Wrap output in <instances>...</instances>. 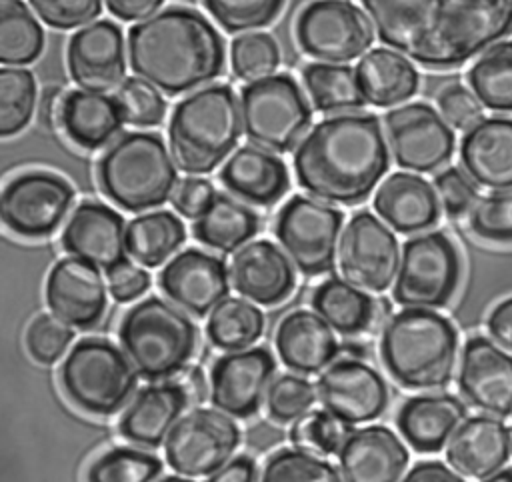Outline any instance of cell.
Returning a JSON list of instances; mask_svg holds the SVG:
<instances>
[{"label": "cell", "instance_id": "6da1fadb", "mask_svg": "<svg viewBox=\"0 0 512 482\" xmlns=\"http://www.w3.org/2000/svg\"><path fill=\"white\" fill-rule=\"evenodd\" d=\"M380 42L432 70L456 68L512 32V0H360Z\"/></svg>", "mask_w": 512, "mask_h": 482}, {"label": "cell", "instance_id": "7a4b0ae2", "mask_svg": "<svg viewBox=\"0 0 512 482\" xmlns=\"http://www.w3.org/2000/svg\"><path fill=\"white\" fill-rule=\"evenodd\" d=\"M292 162L306 192L354 206L372 194L388 170V144L374 114L344 112L314 124L296 146Z\"/></svg>", "mask_w": 512, "mask_h": 482}, {"label": "cell", "instance_id": "3957f363", "mask_svg": "<svg viewBox=\"0 0 512 482\" xmlns=\"http://www.w3.org/2000/svg\"><path fill=\"white\" fill-rule=\"evenodd\" d=\"M132 72L168 96L204 86L224 70V40L200 12L168 6L128 30Z\"/></svg>", "mask_w": 512, "mask_h": 482}, {"label": "cell", "instance_id": "277c9868", "mask_svg": "<svg viewBox=\"0 0 512 482\" xmlns=\"http://www.w3.org/2000/svg\"><path fill=\"white\" fill-rule=\"evenodd\" d=\"M458 334L448 318L426 308L392 314L380 336V358L388 374L410 390L444 388L454 374Z\"/></svg>", "mask_w": 512, "mask_h": 482}, {"label": "cell", "instance_id": "5b68a950", "mask_svg": "<svg viewBox=\"0 0 512 482\" xmlns=\"http://www.w3.org/2000/svg\"><path fill=\"white\" fill-rule=\"evenodd\" d=\"M242 130L234 90L208 84L174 106L168 122L170 152L186 174H208L234 150Z\"/></svg>", "mask_w": 512, "mask_h": 482}, {"label": "cell", "instance_id": "8992f818", "mask_svg": "<svg viewBox=\"0 0 512 482\" xmlns=\"http://www.w3.org/2000/svg\"><path fill=\"white\" fill-rule=\"evenodd\" d=\"M102 194L122 210L142 212L164 204L178 186L174 156L154 132H126L96 164Z\"/></svg>", "mask_w": 512, "mask_h": 482}, {"label": "cell", "instance_id": "52a82bcc", "mask_svg": "<svg viewBox=\"0 0 512 482\" xmlns=\"http://www.w3.org/2000/svg\"><path fill=\"white\" fill-rule=\"evenodd\" d=\"M118 340L138 376L156 382L186 368L198 346V328L180 308L148 296L124 312Z\"/></svg>", "mask_w": 512, "mask_h": 482}, {"label": "cell", "instance_id": "ba28073f", "mask_svg": "<svg viewBox=\"0 0 512 482\" xmlns=\"http://www.w3.org/2000/svg\"><path fill=\"white\" fill-rule=\"evenodd\" d=\"M58 380L76 408L94 416H112L136 392L138 372L124 350L106 338L90 336L66 354Z\"/></svg>", "mask_w": 512, "mask_h": 482}, {"label": "cell", "instance_id": "9c48e42d", "mask_svg": "<svg viewBox=\"0 0 512 482\" xmlns=\"http://www.w3.org/2000/svg\"><path fill=\"white\" fill-rule=\"evenodd\" d=\"M244 134L270 152H288L304 136L312 110L288 74L248 82L240 92Z\"/></svg>", "mask_w": 512, "mask_h": 482}, {"label": "cell", "instance_id": "30bf717a", "mask_svg": "<svg viewBox=\"0 0 512 482\" xmlns=\"http://www.w3.org/2000/svg\"><path fill=\"white\" fill-rule=\"evenodd\" d=\"M460 280V256L442 232H426L404 242L394 300L406 308H440L448 304Z\"/></svg>", "mask_w": 512, "mask_h": 482}, {"label": "cell", "instance_id": "8fae6325", "mask_svg": "<svg viewBox=\"0 0 512 482\" xmlns=\"http://www.w3.org/2000/svg\"><path fill=\"white\" fill-rule=\"evenodd\" d=\"M342 212L310 196H292L276 214L274 234L298 272L320 276L332 270Z\"/></svg>", "mask_w": 512, "mask_h": 482}, {"label": "cell", "instance_id": "7c38bea8", "mask_svg": "<svg viewBox=\"0 0 512 482\" xmlns=\"http://www.w3.org/2000/svg\"><path fill=\"white\" fill-rule=\"evenodd\" d=\"M240 446L238 424L222 410L196 408L182 416L166 438L168 466L188 478L212 476Z\"/></svg>", "mask_w": 512, "mask_h": 482}, {"label": "cell", "instance_id": "4fadbf2b", "mask_svg": "<svg viewBox=\"0 0 512 482\" xmlns=\"http://www.w3.org/2000/svg\"><path fill=\"white\" fill-rule=\"evenodd\" d=\"M366 14L348 0H314L296 18L300 50L324 62H350L372 44Z\"/></svg>", "mask_w": 512, "mask_h": 482}, {"label": "cell", "instance_id": "5bb4252c", "mask_svg": "<svg viewBox=\"0 0 512 482\" xmlns=\"http://www.w3.org/2000/svg\"><path fill=\"white\" fill-rule=\"evenodd\" d=\"M74 202L72 186L58 174L28 170L2 190V222L22 238H44L66 218Z\"/></svg>", "mask_w": 512, "mask_h": 482}, {"label": "cell", "instance_id": "9a60e30c", "mask_svg": "<svg viewBox=\"0 0 512 482\" xmlns=\"http://www.w3.org/2000/svg\"><path fill=\"white\" fill-rule=\"evenodd\" d=\"M400 250L394 232L372 212H356L338 246V268L346 282L380 294L398 276Z\"/></svg>", "mask_w": 512, "mask_h": 482}, {"label": "cell", "instance_id": "2e32d148", "mask_svg": "<svg viewBox=\"0 0 512 482\" xmlns=\"http://www.w3.org/2000/svg\"><path fill=\"white\" fill-rule=\"evenodd\" d=\"M388 146L400 168L434 172L454 152V132L432 106L404 104L384 116Z\"/></svg>", "mask_w": 512, "mask_h": 482}, {"label": "cell", "instance_id": "e0dca14e", "mask_svg": "<svg viewBox=\"0 0 512 482\" xmlns=\"http://www.w3.org/2000/svg\"><path fill=\"white\" fill-rule=\"evenodd\" d=\"M318 398L330 414L354 426L376 420L388 406V386L378 370L356 358L330 364L316 382Z\"/></svg>", "mask_w": 512, "mask_h": 482}, {"label": "cell", "instance_id": "ac0fdd59", "mask_svg": "<svg viewBox=\"0 0 512 482\" xmlns=\"http://www.w3.org/2000/svg\"><path fill=\"white\" fill-rule=\"evenodd\" d=\"M276 362L266 348H246L220 356L210 370V400L228 416L248 418L268 394Z\"/></svg>", "mask_w": 512, "mask_h": 482}, {"label": "cell", "instance_id": "d6986e66", "mask_svg": "<svg viewBox=\"0 0 512 482\" xmlns=\"http://www.w3.org/2000/svg\"><path fill=\"white\" fill-rule=\"evenodd\" d=\"M44 298L58 320L80 330L96 326L108 306V290L100 268L76 256L60 258L52 266Z\"/></svg>", "mask_w": 512, "mask_h": 482}, {"label": "cell", "instance_id": "ffe728a7", "mask_svg": "<svg viewBox=\"0 0 512 482\" xmlns=\"http://www.w3.org/2000/svg\"><path fill=\"white\" fill-rule=\"evenodd\" d=\"M228 268L222 258L198 248L176 254L158 274L160 290L192 316H206L228 298Z\"/></svg>", "mask_w": 512, "mask_h": 482}, {"label": "cell", "instance_id": "44dd1931", "mask_svg": "<svg viewBox=\"0 0 512 482\" xmlns=\"http://www.w3.org/2000/svg\"><path fill=\"white\" fill-rule=\"evenodd\" d=\"M458 386L462 396L478 410L506 418L512 414V354L490 338L474 336L466 342Z\"/></svg>", "mask_w": 512, "mask_h": 482}, {"label": "cell", "instance_id": "7402d4cb", "mask_svg": "<svg viewBox=\"0 0 512 482\" xmlns=\"http://www.w3.org/2000/svg\"><path fill=\"white\" fill-rule=\"evenodd\" d=\"M66 64L72 80L90 92H106L124 82L122 30L110 20H94L68 40Z\"/></svg>", "mask_w": 512, "mask_h": 482}, {"label": "cell", "instance_id": "603a6c76", "mask_svg": "<svg viewBox=\"0 0 512 482\" xmlns=\"http://www.w3.org/2000/svg\"><path fill=\"white\" fill-rule=\"evenodd\" d=\"M60 244L70 256L110 272L126 262L124 218L106 204L80 202L64 224Z\"/></svg>", "mask_w": 512, "mask_h": 482}, {"label": "cell", "instance_id": "cb8c5ba5", "mask_svg": "<svg viewBox=\"0 0 512 482\" xmlns=\"http://www.w3.org/2000/svg\"><path fill=\"white\" fill-rule=\"evenodd\" d=\"M230 278L240 296L260 306L284 302L296 286L288 256L270 240H254L240 248L230 262Z\"/></svg>", "mask_w": 512, "mask_h": 482}, {"label": "cell", "instance_id": "d4e9b609", "mask_svg": "<svg viewBox=\"0 0 512 482\" xmlns=\"http://www.w3.org/2000/svg\"><path fill=\"white\" fill-rule=\"evenodd\" d=\"M408 466V450L386 426L354 430L338 454L344 482H398Z\"/></svg>", "mask_w": 512, "mask_h": 482}, {"label": "cell", "instance_id": "484cf974", "mask_svg": "<svg viewBox=\"0 0 512 482\" xmlns=\"http://www.w3.org/2000/svg\"><path fill=\"white\" fill-rule=\"evenodd\" d=\"M512 452V434L500 418H466L452 434L446 460L462 476L484 480L508 462Z\"/></svg>", "mask_w": 512, "mask_h": 482}, {"label": "cell", "instance_id": "4316f807", "mask_svg": "<svg viewBox=\"0 0 512 482\" xmlns=\"http://www.w3.org/2000/svg\"><path fill=\"white\" fill-rule=\"evenodd\" d=\"M190 394L182 382H160L142 388L118 420L122 438L132 444L156 448L172 428L178 424L180 414L188 406Z\"/></svg>", "mask_w": 512, "mask_h": 482}, {"label": "cell", "instance_id": "83f0119b", "mask_svg": "<svg viewBox=\"0 0 512 482\" xmlns=\"http://www.w3.org/2000/svg\"><path fill=\"white\" fill-rule=\"evenodd\" d=\"M274 344L282 364L298 374L324 370L340 352L334 328L312 310L286 314L276 326Z\"/></svg>", "mask_w": 512, "mask_h": 482}, {"label": "cell", "instance_id": "f1b7e54d", "mask_svg": "<svg viewBox=\"0 0 512 482\" xmlns=\"http://www.w3.org/2000/svg\"><path fill=\"white\" fill-rule=\"evenodd\" d=\"M460 160L480 186L512 190V118H482L468 128L460 142Z\"/></svg>", "mask_w": 512, "mask_h": 482}, {"label": "cell", "instance_id": "f546056e", "mask_svg": "<svg viewBox=\"0 0 512 482\" xmlns=\"http://www.w3.org/2000/svg\"><path fill=\"white\" fill-rule=\"evenodd\" d=\"M218 180L238 200L252 206H272L288 190L286 164L260 146H240L220 168Z\"/></svg>", "mask_w": 512, "mask_h": 482}, {"label": "cell", "instance_id": "4dcf8cb0", "mask_svg": "<svg viewBox=\"0 0 512 482\" xmlns=\"http://www.w3.org/2000/svg\"><path fill=\"white\" fill-rule=\"evenodd\" d=\"M466 418V406L452 394H422L408 398L396 426L416 452H438Z\"/></svg>", "mask_w": 512, "mask_h": 482}, {"label": "cell", "instance_id": "1f68e13d", "mask_svg": "<svg viewBox=\"0 0 512 482\" xmlns=\"http://www.w3.org/2000/svg\"><path fill=\"white\" fill-rule=\"evenodd\" d=\"M374 210L396 232L412 234L430 228L440 214L438 194L416 174H390L374 194Z\"/></svg>", "mask_w": 512, "mask_h": 482}, {"label": "cell", "instance_id": "d6a6232c", "mask_svg": "<svg viewBox=\"0 0 512 482\" xmlns=\"http://www.w3.org/2000/svg\"><path fill=\"white\" fill-rule=\"evenodd\" d=\"M122 122L124 116L116 98L90 90L66 92L60 130L72 144L84 150H98L120 132Z\"/></svg>", "mask_w": 512, "mask_h": 482}, {"label": "cell", "instance_id": "836d02e7", "mask_svg": "<svg viewBox=\"0 0 512 482\" xmlns=\"http://www.w3.org/2000/svg\"><path fill=\"white\" fill-rule=\"evenodd\" d=\"M356 78L366 102L386 108L408 100L418 90L416 68L398 52L374 48L356 66Z\"/></svg>", "mask_w": 512, "mask_h": 482}, {"label": "cell", "instance_id": "e575fe53", "mask_svg": "<svg viewBox=\"0 0 512 482\" xmlns=\"http://www.w3.org/2000/svg\"><path fill=\"white\" fill-rule=\"evenodd\" d=\"M260 230L254 210L228 194H216L212 204L194 220L192 232L204 246L230 254L244 248Z\"/></svg>", "mask_w": 512, "mask_h": 482}, {"label": "cell", "instance_id": "d590c367", "mask_svg": "<svg viewBox=\"0 0 512 482\" xmlns=\"http://www.w3.org/2000/svg\"><path fill=\"white\" fill-rule=\"evenodd\" d=\"M386 304L388 302H374L368 292L340 278L324 280L312 294L314 312L344 336H356L368 330L370 324L380 318L382 306Z\"/></svg>", "mask_w": 512, "mask_h": 482}, {"label": "cell", "instance_id": "8d00e7d4", "mask_svg": "<svg viewBox=\"0 0 512 482\" xmlns=\"http://www.w3.org/2000/svg\"><path fill=\"white\" fill-rule=\"evenodd\" d=\"M184 240L186 228L182 220L168 210L146 212L126 226V250L146 268L160 266L184 244Z\"/></svg>", "mask_w": 512, "mask_h": 482}, {"label": "cell", "instance_id": "74e56055", "mask_svg": "<svg viewBox=\"0 0 512 482\" xmlns=\"http://www.w3.org/2000/svg\"><path fill=\"white\" fill-rule=\"evenodd\" d=\"M302 80L314 108L324 114H344L366 104L356 72H352L348 66L320 62L306 64L302 70Z\"/></svg>", "mask_w": 512, "mask_h": 482}, {"label": "cell", "instance_id": "f35d334b", "mask_svg": "<svg viewBox=\"0 0 512 482\" xmlns=\"http://www.w3.org/2000/svg\"><path fill=\"white\" fill-rule=\"evenodd\" d=\"M44 48V30L22 0H0V62L22 66Z\"/></svg>", "mask_w": 512, "mask_h": 482}, {"label": "cell", "instance_id": "ab89813d", "mask_svg": "<svg viewBox=\"0 0 512 482\" xmlns=\"http://www.w3.org/2000/svg\"><path fill=\"white\" fill-rule=\"evenodd\" d=\"M264 332V314L250 302L240 298L222 300L208 316V340L228 352L252 346Z\"/></svg>", "mask_w": 512, "mask_h": 482}, {"label": "cell", "instance_id": "60d3db41", "mask_svg": "<svg viewBox=\"0 0 512 482\" xmlns=\"http://www.w3.org/2000/svg\"><path fill=\"white\" fill-rule=\"evenodd\" d=\"M468 84L486 108L512 112V42L486 50L468 70Z\"/></svg>", "mask_w": 512, "mask_h": 482}, {"label": "cell", "instance_id": "b9f144b4", "mask_svg": "<svg viewBox=\"0 0 512 482\" xmlns=\"http://www.w3.org/2000/svg\"><path fill=\"white\" fill-rule=\"evenodd\" d=\"M36 106L34 74L20 66L0 70V136L8 138L26 128Z\"/></svg>", "mask_w": 512, "mask_h": 482}, {"label": "cell", "instance_id": "7bdbcfd3", "mask_svg": "<svg viewBox=\"0 0 512 482\" xmlns=\"http://www.w3.org/2000/svg\"><path fill=\"white\" fill-rule=\"evenodd\" d=\"M158 456L118 446L100 454L86 470V482H154L162 472Z\"/></svg>", "mask_w": 512, "mask_h": 482}, {"label": "cell", "instance_id": "ee69618b", "mask_svg": "<svg viewBox=\"0 0 512 482\" xmlns=\"http://www.w3.org/2000/svg\"><path fill=\"white\" fill-rule=\"evenodd\" d=\"M260 482H344V478L322 456L300 448H284L268 458Z\"/></svg>", "mask_w": 512, "mask_h": 482}, {"label": "cell", "instance_id": "f6af8a7d", "mask_svg": "<svg viewBox=\"0 0 512 482\" xmlns=\"http://www.w3.org/2000/svg\"><path fill=\"white\" fill-rule=\"evenodd\" d=\"M352 426L330 414L328 410H312L298 418L290 430L294 448L316 456L340 454L344 442L352 434Z\"/></svg>", "mask_w": 512, "mask_h": 482}, {"label": "cell", "instance_id": "bcb514c9", "mask_svg": "<svg viewBox=\"0 0 512 482\" xmlns=\"http://www.w3.org/2000/svg\"><path fill=\"white\" fill-rule=\"evenodd\" d=\"M232 70L240 80H260L272 76L280 64V48L276 40L266 32L242 34L232 40L230 46Z\"/></svg>", "mask_w": 512, "mask_h": 482}, {"label": "cell", "instance_id": "7dc6e473", "mask_svg": "<svg viewBox=\"0 0 512 482\" xmlns=\"http://www.w3.org/2000/svg\"><path fill=\"white\" fill-rule=\"evenodd\" d=\"M208 14L230 34L268 26L284 0H202Z\"/></svg>", "mask_w": 512, "mask_h": 482}, {"label": "cell", "instance_id": "c3c4849f", "mask_svg": "<svg viewBox=\"0 0 512 482\" xmlns=\"http://www.w3.org/2000/svg\"><path fill=\"white\" fill-rule=\"evenodd\" d=\"M316 388L298 374L278 376L266 394V412L280 424L296 422L312 408L316 400Z\"/></svg>", "mask_w": 512, "mask_h": 482}, {"label": "cell", "instance_id": "681fc988", "mask_svg": "<svg viewBox=\"0 0 512 482\" xmlns=\"http://www.w3.org/2000/svg\"><path fill=\"white\" fill-rule=\"evenodd\" d=\"M116 102L122 110L124 122L138 128L158 126L166 114V100L160 90L142 78H126L118 86Z\"/></svg>", "mask_w": 512, "mask_h": 482}, {"label": "cell", "instance_id": "f907efd6", "mask_svg": "<svg viewBox=\"0 0 512 482\" xmlns=\"http://www.w3.org/2000/svg\"><path fill=\"white\" fill-rule=\"evenodd\" d=\"M74 332L54 314H38L26 328V350L40 364H54L72 344Z\"/></svg>", "mask_w": 512, "mask_h": 482}, {"label": "cell", "instance_id": "816d5d0a", "mask_svg": "<svg viewBox=\"0 0 512 482\" xmlns=\"http://www.w3.org/2000/svg\"><path fill=\"white\" fill-rule=\"evenodd\" d=\"M470 230L490 242H512V192L492 194L470 210Z\"/></svg>", "mask_w": 512, "mask_h": 482}, {"label": "cell", "instance_id": "f5cc1de1", "mask_svg": "<svg viewBox=\"0 0 512 482\" xmlns=\"http://www.w3.org/2000/svg\"><path fill=\"white\" fill-rule=\"evenodd\" d=\"M42 18L52 28L70 30L82 24H90L102 10L100 0H28Z\"/></svg>", "mask_w": 512, "mask_h": 482}, {"label": "cell", "instance_id": "db71d44e", "mask_svg": "<svg viewBox=\"0 0 512 482\" xmlns=\"http://www.w3.org/2000/svg\"><path fill=\"white\" fill-rule=\"evenodd\" d=\"M438 108L446 122L458 130H468L482 120V104L474 92L462 84H448L438 92Z\"/></svg>", "mask_w": 512, "mask_h": 482}, {"label": "cell", "instance_id": "11a10c76", "mask_svg": "<svg viewBox=\"0 0 512 482\" xmlns=\"http://www.w3.org/2000/svg\"><path fill=\"white\" fill-rule=\"evenodd\" d=\"M434 188L440 198L442 208L450 216H460L472 210L476 200V188L468 180V176L458 168H446L434 178Z\"/></svg>", "mask_w": 512, "mask_h": 482}, {"label": "cell", "instance_id": "9f6ffc18", "mask_svg": "<svg viewBox=\"0 0 512 482\" xmlns=\"http://www.w3.org/2000/svg\"><path fill=\"white\" fill-rule=\"evenodd\" d=\"M216 190L206 178H182L172 194V206L186 218H198L216 198Z\"/></svg>", "mask_w": 512, "mask_h": 482}, {"label": "cell", "instance_id": "6f0895ef", "mask_svg": "<svg viewBox=\"0 0 512 482\" xmlns=\"http://www.w3.org/2000/svg\"><path fill=\"white\" fill-rule=\"evenodd\" d=\"M150 274L130 262H122L108 272V290L116 302H132L150 288Z\"/></svg>", "mask_w": 512, "mask_h": 482}, {"label": "cell", "instance_id": "680465c9", "mask_svg": "<svg viewBox=\"0 0 512 482\" xmlns=\"http://www.w3.org/2000/svg\"><path fill=\"white\" fill-rule=\"evenodd\" d=\"M488 330L498 344L512 352V296L492 308L488 316Z\"/></svg>", "mask_w": 512, "mask_h": 482}, {"label": "cell", "instance_id": "91938a15", "mask_svg": "<svg viewBox=\"0 0 512 482\" xmlns=\"http://www.w3.org/2000/svg\"><path fill=\"white\" fill-rule=\"evenodd\" d=\"M106 8L112 16L132 22V20H146L148 16L156 14L164 0H104Z\"/></svg>", "mask_w": 512, "mask_h": 482}, {"label": "cell", "instance_id": "94428289", "mask_svg": "<svg viewBox=\"0 0 512 482\" xmlns=\"http://www.w3.org/2000/svg\"><path fill=\"white\" fill-rule=\"evenodd\" d=\"M206 482H258V470L252 458L236 456L218 472L208 476Z\"/></svg>", "mask_w": 512, "mask_h": 482}, {"label": "cell", "instance_id": "6125c7cd", "mask_svg": "<svg viewBox=\"0 0 512 482\" xmlns=\"http://www.w3.org/2000/svg\"><path fill=\"white\" fill-rule=\"evenodd\" d=\"M400 482H464V478L442 462L428 460L412 466V470Z\"/></svg>", "mask_w": 512, "mask_h": 482}, {"label": "cell", "instance_id": "be15d7a7", "mask_svg": "<svg viewBox=\"0 0 512 482\" xmlns=\"http://www.w3.org/2000/svg\"><path fill=\"white\" fill-rule=\"evenodd\" d=\"M64 98H66V92L62 88H56V86L44 88V92H42L40 116H42V122L52 130H60V116H62Z\"/></svg>", "mask_w": 512, "mask_h": 482}, {"label": "cell", "instance_id": "e7e4bbea", "mask_svg": "<svg viewBox=\"0 0 512 482\" xmlns=\"http://www.w3.org/2000/svg\"><path fill=\"white\" fill-rule=\"evenodd\" d=\"M484 482H512V468H504V470L484 478Z\"/></svg>", "mask_w": 512, "mask_h": 482}, {"label": "cell", "instance_id": "03108f58", "mask_svg": "<svg viewBox=\"0 0 512 482\" xmlns=\"http://www.w3.org/2000/svg\"><path fill=\"white\" fill-rule=\"evenodd\" d=\"M158 482H194V480L192 478H180V476H164Z\"/></svg>", "mask_w": 512, "mask_h": 482}]
</instances>
